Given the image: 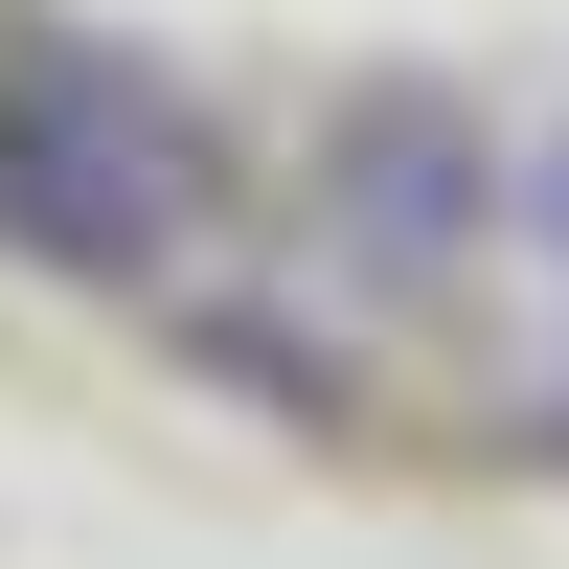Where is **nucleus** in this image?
I'll return each mask as SVG.
<instances>
[{"label":"nucleus","instance_id":"1","mask_svg":"<svg viewBox=\"0 0 569 569\" xmlns=\"http://www.w3.org/2000/svg\"><path fill=\"white\" fill-rule=\"evenodd\" d=\"M228 206H251V160H228V114L182 69H137V46H23L0 69V251L23 273L182 297L228 251Z\"/></svg>","mask_w":569,"mask_h":569},{"label":"nucleus","instance_id":"2","mask_svg":"<svg viewBox=\"0 0 569 569\" xmlns=\"http://www.w3.org/2000/svg\"><path fill=\"white\" fill-rule=\"evenodd\" d=\"M501 251V114L456 69H365L342 114H319V273L342 297H456V273Z\"/></svg>","mask_w":569,"mask_h":569},{"label":"nucleus","instance_id":"3","mask_svg":"<svg viewBox=\"0 0 569 569\" xmlns=\"http://www.w3.org/2000/svg\"><path fill=\"white\" fill-rule=\"evenodd\" d=\"M501 251H569V137H547V160H501Z\"/></svg>","mask_w":569,"mask_h":569}]
</instances>
